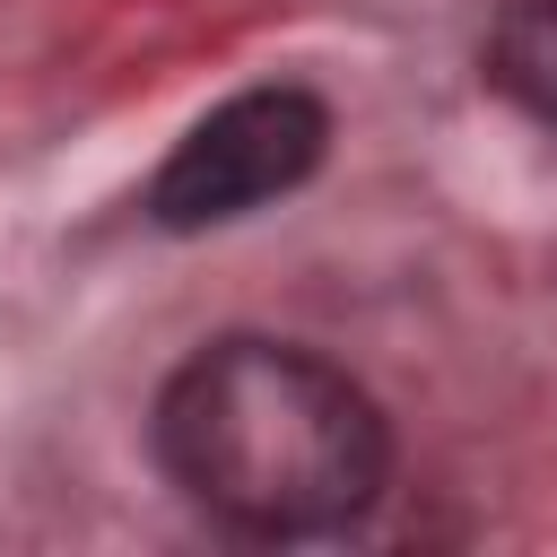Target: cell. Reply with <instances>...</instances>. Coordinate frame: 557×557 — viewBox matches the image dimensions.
<instances>
[{
	"instance_id": "6da1fadb",
	"label": "cell",
	"mask_w": 557,
	"mask_h": 557,
	"mask_svg": "<svg viewBox=\"0 0 557 557\" xmlns=\"http://www.w3.org/2000/svg\"><path fill=\"white\" fill-rule=\"evenodd\" d=\"M165 470L226 522L305 540L339 531L383 496V418L374 400L278 339L200 348L157 409Z\"/></svg>"
},
{
	"instance_id": "7a4b0ae2",
	"label": "cell",
	"mask_w": 557,
	"mask_h": 557,
	"mask_svg": "<svg viewBox=\"0 0 557 557\" xmlns=\"http://www.w3.org/2000/svg\"><path fill=\"white\" fill-rule=\"evenodd\" d=\"M322 139H331V113L305 87H252V96L218 104L209 122H191L174 139V157L148 183V218L174 226V235L226 226V218L296 191L322 165Z\"/></svg>"
},
{
	"instance_id": "3957f363",
	"label": "cell",
	"mask_w": 557,
	"mask_h": 557,
	"mask_svg": "<svg viewBox=\"0 0 557 557\" xmlns=\"http://www.w3.org/2000/svg\"><path fill=\"white\" fill-rule=\"evenodd\" d=\"M487 70H496V87H505L522 113H540V122L557 131V0L505 9L496 44H487Z\"/></svg>"
}]
</instances>
